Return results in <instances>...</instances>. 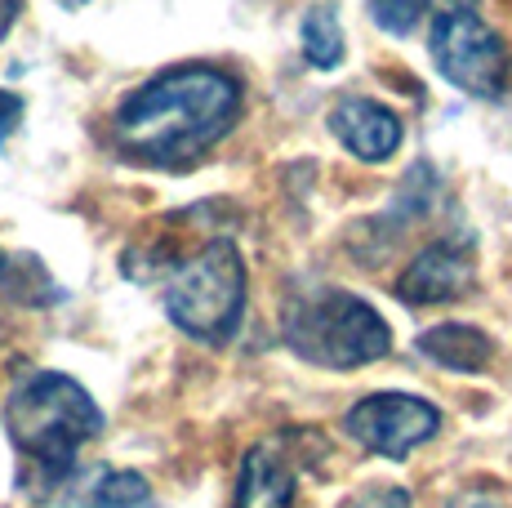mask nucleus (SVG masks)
<instances>
[{
    "instance_id": "f257e3e1",
    "label": "nucleus",
    "mask_w": 512,
    "mask_h": 508,
    "mask_svg": "<svg viewBox=\"0 0 512 508\" xmlns=\"http://www.w3.org/2000/svg\"><path fill=\"white\" fill-rule=\"evenodd\" d=\"M241 112V85L205 63H183L125 94L112 112L116 152L139 165H187L228 139Z\"/></svg>"
},
{
    "instance_id": "f03ea898",
    "label": "nucleus",
    "mask_w": 512,
    "mask_h": 508,
    "mask_svg": "<svg viewBox=\"0 0 512 508\" xmlns=\"http://www.w3.org/2000/svg\"><path fill=\"white\" fill-rule=\"evenodd\" d=\"M5 428L23 459V477L45 486L67 482L85 442L103 433V410L63 370H32L14 384L5 402Z\"/></svg>"
},
{
    "instance_id": "7ed1b4c3",
    "label": "nucleus",
    "mask_w": 512,
    "mask_h": 508,
    "mask_svg": "<svg viewBox=\"0 0 512 508\" xmlns=\"http://www.w3.org/2000/svg\"><path fill=\"white\" fill-rule=\"evenodd\" d=\"M281 339L299 361L321 370L370 366L392 348L388 321L348 290H317V295L294 299L285 308Z\"/></svg>"
},
{
    "instance_id": "20e7f679",
    "label": "nucleus",
    "mask_w": 512,
    "mask_h": 508,
    "mask_svg": "<svg viewBox=\"0 0 512 508\" xmlns=\"http://www.w3.org/2000/svg\"><path fill=\"white\" fill-rule=\"evenodd\" d=\"M165 312L183 335L201 344H228L245 317V259L236 241L214 237L183 263H170Z\"/></svg>"
},
{
    "instance_id": "39448f33",
    "label": "nucleus",
    "mask_w": 512,
    "mask_h": 508,
    "mask_svg": "<svg viewBox=\"0 0 512 508\" xmlns=\"http://www.w3.org/2000/svg\"><path fill=\"white\" fill-rule=\"evenodd\" d=\"M428 54L437 72L468 99H499L508 85V50L481 18V0H432Z\"/></svg>"
},
{
    "instance_id": "423d86ee",
    "label": "nucleus",
    "mask_w": 512,
    "mask_h": 508,
    "mask_svg": "<svg viewBox=\"0 0 512 508\" xmlns=\"http://www.w3.org/2000/svg\"><path fill=\"white\" fill-rule=\"evenodd\" d=\"M441 428V410L410 393H370L343 415V433L361 451L383 459H406Z\"/></svg>"
},
{
    "instance_id": "0eeeda50",
    "label": "nucleus",
    "mask_w": 512,
    "mask_h": 508,
    "mask_svg": "<svg viewBox=\"0 0 512 508\" xmlns=\"http://www.w3.org/2000/svg\"><path fill=\"white\" fill-rule=\"evenodd\" d=\"M477 286V263L464 241H432L423 246L410 268L397 277V299L401 304H450V299H464Z\"/></svg>"
},
{
    "instance_id": "6e6552de",
    "label": "nucleus",
    "mask_w": 512,
    "mask_h": 508,
    "mask_svg": "<svg viewBox=\"0 0 512 508\" xmlns=\"http://www.w3.org/2000/svg\"><path fill=\"white\" fill-rule=\"evenodd\" d=\"M330 134L343 143L357 161H388L401 148V121L374 99H343L330 107Z\"/></svg>"
},
{
    "instance_id": "1a4fd4ad",
    "label": "nucleus",
    "mask_w": 512,
    "mask_h": 508,
    "mask_svg": "<svg viewBox=\"0 0 512 508\" xmlns=\"http://www.w3.org/2000/svg\"><path fill=\"white\" fill-rule=\"evenodd\" d=\"M232 508H294V468L285 464L281 446L259 442L245 451Z\"/></svg>"
},
{
    "instance_id": "9d476101",
    "label": "nucleus",
    "mask_w": 512,
    "mask_h": 508,
    "mask_svg": "<svg viewBox=\"0 0 512 508\" xmlns=\"http://www.w3.org/2000/svg\"><path fill=\"white\" fill-rule=\"evenodd\" d=\"M415 348L428 361H437V366H446V370H459V375H477V370H486V361L495 357V339L477 326H459V321L432 326L428 335L415 339Z\"/></svg>"
},
{
    "instance_id": "9b49d317",
    "label": "nucleus",
    "mask_w": 512,
    "mask_h": 508,
    "mask_svg": "<svg viewBox=\"0 0 512 508\" xmlns=\"http://www.w3.org/2000/svg\"><path fill=\"white\" fill-rule=\"evenodd\" d=\"M303 58H308L312 67H321V72H334V67L343 63V54H348V45H343V27L339 18H334L330 5H317L303 14Z\"/></svg>"
},
{
    "instance_id": "f8f14e48",
    "label": "nucleus",
    "mask_w": 512,
    "mask_h": 508,
    "mask_svg": "<svg viewBox=\"0 0 512 508\" xmlns=\"http://www.w3.org/2000/svg\"><path fill=\"white\" fill-rule=\"evenodd\" d=\"M0 295L27 299V304H54L58 290L49 286L45 268L36 259H9V254L0 250Z\"/></svg>"
},
{
    "instance_id": "ddd939ff",
    "label": "nucleus",
    "mask_w": 512,
    "mask_h": 508,
    "mask_svg": "<svg viewBox=\"0 0 512 508\" xmlns=\"http://www.w3.org/2000/svg\"><path fill=\"white\" fill-rule=\"evenodd\" d=\"M90 504L94 508H156V495H152V486H147V477L121 468V473H107L103 482L94 486Z\"/></svg>"
},
{
    "instance_id": "4468645a",
    "label": "nucleus",
    "mask_w": 512,
    "mask_h": 508,
    "mask_svg": "<svg viewBox=\"0 0 512 508\" xmlns=\"http://www.w3.org/2000/svg\"><path fill=\"white\" fill-rule=\"evenodd\" d=\"M428 5L432 0H370V18L388 36H410L419 18L428 14Z\"/></svg>"
},
{
    "instance_id": "2eb2a0df",
    "label": "nucleus",
    "mask_w": 512,
    "mask_h": 508,
    "mask_svg": "<svg viewBox=\"0 0 512 508\" xmlns=\"http://www.w3.org/2000/svg\"><path fill=\"white\" fill-rule=\"evenodd\" d=\"M23 112H27V103L18 99V94H9V90H0V143L9 139V134L23 125Z\"/></svg>"
},
{
    "instance_id": "dca6fc26",
    "label": "nucleus",
    "mask_w": 512,
    "mask_h": 508,
    "mask_svg": "<svg viewBox=\"0 0 512 508\" xmlns=\"http://www.w3.org/2000/svg\"><path fill=\"white\" fill-rule=\"evenodd\" d=\"M357 508H415V504H410V491H401V486H383V491H370Z\"/></svg>"
},
{
    "instance_id": "f3484780",
    "label": "nucleus",
    "mask_w": 512,
    "mask_h": 508,
    "mask_svg": "<svg viewBox=\"0 0 512 508\" xmlns=\"http://www.w3.org/2000/svg\"><path fill=\"white\" fill-rule=\"evenodd\" d=\"M450 508H508V504L499 500L495 491H486V486H472V491H459L455 500H450Z\"/></svg>"
},
{
    "instance_id": "a211bd4d",
    "label": "nucleus",
    "mask_w": 512,
    "mask_h": 508,
    "mask_svg": "<svg viewBox=\"0 0 512 508\" xmlns=\"http://www.w3.org/2000/svg\"><path fill=\"white\" fill-rule=\"evenodd\" d=\"M18 14H23V0H0V41H5L9 32H14Z\"/></svg>"
},
{
    "instance_id": "6ab92c4d",
    "label": "nucleus",
    "mask_w": 512,
    "mask_h": 508,
    "mask_svg": "<svg viewBox=\"0 0 512 508\" xmlns=\"http://www.w3.org/2000/svg\"><path fill=\"white\" fill-rule=\"evenodd\" d=\"M63 9H81V5H90V0H58Z\"/></svg>"
}]
</instances>
